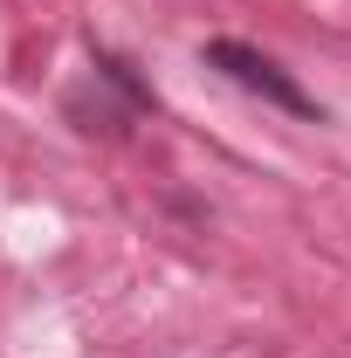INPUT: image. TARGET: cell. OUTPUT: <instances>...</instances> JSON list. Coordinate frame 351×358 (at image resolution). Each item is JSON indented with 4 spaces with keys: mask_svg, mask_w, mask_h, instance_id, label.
Here are the masks:
<instances>
[{
    "mask_svg": "<svg viewBox=\"0 0 351 358\" xmlns=\"http://www.w3.org/2000/svg\"><path fill=\"white\" fill-rule=\"evenodd\" d=\"M207 62H214L220 76H234L241 90L268 96V103H282V110H296V117H317V96H303V90H296V83H289V76L262 55V48H248V42H207Z\"/></svg>",
    "mask_w": 351,
    "mask_h": 358,
    "instance_id": "6da1fadb",
    "label": "cell"
}]
</instances>
